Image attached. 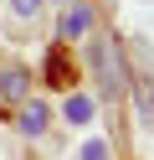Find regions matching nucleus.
Wrapping results in <instances>:
<instances>
[{"instance_id":"nucleus-2","label":"nucleus","mask_w":154,"mask_h":160,"mask_svg":"<svg viewBox=\"0 0 154 160\" xmlns=\"http://www.w3.org/2000/svg\"><path fill=\"white\" fill-rule=\"evenodd\" d=\"M46 124H51V108L41 103V98H31V103L16 114V129H21V134H46Z\"/></svg>"},{"instance_id":"nucleus-5","label":"nucleus","mask_w":154,"mask_h":160,"mask_svg":"<svg viewBox=\"0 0 154 160\" xmlns=\"http://www.w3.org/2000/svg\"><path fill=\"white\" fill-rule=\"evenodd\" d=\"M31 78L21 72V67H10V72H0V98H26Z\"/></svg>"},{"instance_id":"nucleus-7","label":"nucleus","mask_w":154,"mask_h":160,"mask_svg":"<svg viewBox=\"0 0 154 160\" xmlns=\"http://www.w3.org/2000/svg\"><path fill=\"white\" fill-rule=\"evenodd\" d=\"M41 5H46V0H10V16H21V21H36V16H41Z\"/></svg>"},{"instance_id":"nucleus-3","label":"nucleus","mask_w":154,"mask_h":160,"mask_svg":"<svg viewBox=\"0 0 154 160\" xmlns=\"http://www.w3.org/2000/svg\"><path fill=\"white\" fill-rule=\"evenodd\" d=\"M87 26H92V11H87V5H67V11H62V42L87 36Z\"/></svg>"},{"instance_id":"nucleus-4","label":"nucleus","mask_w":154,"mask_h":160,"mask_svg":"<svg viewBox=\"0 0 154 160\" xmlns=\"http://www.w3.org/2000/svg\"><path fill=\"white\" fill-rule=\"evenodd\" d=\"M62 114H67V124H87V119H92V98L87 93H67Z\"/></svg>"},{"instance_id":"nucleus-6","label":"nucleus","mask_w":154,"mask_h":160,"mask_svg":"<svg viewBox=\"0 0 154 160\" xmlns=\"http://www.w3.org/2000/svg\"><path fill=\"white\" fill-rule=\"evenodd\" d=\"M46 78H51V88H72V67H67V57H62V52H51Z\"/></svg>"},{"instance_id":"nucleus-1","label":"nucleus","mask_w":154,"mask_h":160,"mask_svg":"<svg viewBox=\"0 0 154 160\" xmlns=\"http://www.w3.org/2000/svg\"><path fill=\"white\" fill-rule=\"evenodd\" d=\"M87 57H92V78H98L103 98H118L123 93V57H118V47L113 42H92Z\"/></svg>"},{"instance_id":"nucleus-8","label":"nucleus","mask_w":154,"mask_h":160,"mask_svg":"<svg viewBox=\"0 0 154 160\" xmlns=\"http://www.w3.org/2000/svg\"><path fill=\"white\" fill-rule=\"evenodd\" d=\"M82 160H113L108 139H87V145H82Z\"/></svg>"}]
</instances>
